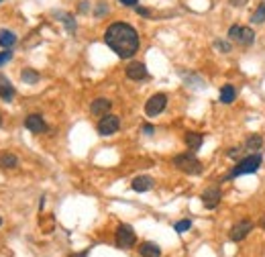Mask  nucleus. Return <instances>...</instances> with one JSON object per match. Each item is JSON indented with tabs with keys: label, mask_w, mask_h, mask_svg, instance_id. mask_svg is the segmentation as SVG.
Segmentation results:
<instances>
[{
	"label": "nucleus",
	"mask_w": 265,
	"mask_h": 257,
	"mask_svg": "<svg viewBox=\"0 0 265 257\" xmlns=\"http://www.w3.org/2000/svg\"><path fill=\"white\" fill-rule=\"evenodd\" d=\"M104 43L121 60H131L139 51V35L129 22H112L104 33Z\"/></svg>",
	"instance_id": "1"
},
{
	"label": "nucleus",
	"mask_w": 265,
	"mask_h": 257,
	"mask_svg": "<svg viewBox=\"0 0 265 257\" xmlns=\"http://www.w3.org/2000/svg\"><path fill=\"white\" fill-rule=\"evenodd\" d=\"M261 163H263V157L259 153H253L249 157H243V159H239L237 161V166L230 170L228 173V178H237V176H245V173H255L259 168H261Z\"/></svg>",
	"instance_id": "2"
},
{
	"label": "nucleus",
	"mask_w": 265,
	"mask_h": 257,
	"mask_svg": "<svg viewBox=\"0 0 265 257\" xmlns=\"http://www.w3.org/2000/svg\"><path fill=\"white\" fill-rule=\"evenodd\" d=\"M174 166L180 171L188 173V176H198V173L202 171V163L194 153H180V155H176L174 157Z\"/></svg>",
	"instance_id": "3"
},
{
	"label": "nucleus",
	"mask_w": 265,
	"mask_h": 257,
	"mask_svg": "<svg viewBox=\"0 0 265 257\" xmlns=\"http://www.w3.org/2000/svg\"><path fill=\"white\" fill-rule=\"evenodd\" d=\"M228 39L235 41L239 45H251L255 41V33L249 27H243V25H233L228 29Z\"/></svg>",
	"instance_id": "4"
},
{
	"label": "nucleus",
	"mask_w": 265,
	"mask_h": 257,
	"mask_svg": "<svg viewBox=\"0 0 265 257\" xmlns=\"http://www.w3.org/2000/svg\"><path fill=\"white\" fill-rule=\"evenodd\" d=\"M114 241H117V247L119 249H131L133 245L137 243V235H135L133 227L131 225H119Z\"/></svg>",
	"instance_id": "5"
},
{
	"label": "nucleus",
	"mask_w": 265,
	"mask_h": 257,
	"mask_svg": "<svg viewBox=\"0 0 265 257\" xmlns=\"http://www.w3.org/2000/svg\"><path fill=\"white\" fill-rule=\"evenodd\" d=\"M119 127H121V119L117 114H104V116H100V123H98V133L102 137H110L119 131Z\"/></svg>",
	"instance_id": "6"
},
{
	"label": "nucleus",
	"mask_w": 265,
	"mask_h": 257,
	"mask_svg": "<svg viewBox=\"0 0 265 257\" xmlns=\"http://www.w3.org/2000/svg\"><path fill=\"white\" fill-rule=\"evenodd\" d=\"M165 107H167V96L165 94H153L151 98L147 100V104H145V114L147 116H157V114H161L165 110Z\"/></svg>",
	"instance_id": "7"
},
{
	"label": "nucleus",
	"mask_w": 265,
	"mask_h": 257,
	"mask_svg": "<svg viewBox=\"0 0 265 257\" xmlns=\"http://www.w3.org/2000/svg\"><path fill=\"white\" fill-rule=\"evenodd\" d=\"M251 231H253V223H251V220H247V218L239 220V223H237L233 229H230V241H235V243L243 241Z\"/></svg>",
	"instance_id": "8"
},
{
	"label": "nucleus",
	"mask_w": 265,
	"mask_h": 257,
	"mask_svg": "<svg viewBox=\"0 0 265 257\" xmlns=\"http://www.w3.org/2000/svg\"><path fill=\"white\" fill-rule=\"evenodd\" d=\"M221 198H223V194H221V188H216V186H212V188H206L204 192H202V204L208 208V210H212V208H216L218 206V202H221Z\"/></svg>",
	"instance_id": "9"
},
{
	"label": "nucleus",
	"mask_w": 265,
	"mask_h": 257,
	"mask_svg": "<svg viewBox=\"0 0 265 257\" xmlns=\"http://www.w3.org/2000/svg\"><path fill=\"white\" fill-rule=\"evenodd\" d=\"M25 127L33 133H47V128H49L41 114H29L25 119Z\"/></svg>",
	"instance_id": "10"
},
{
	"label": "nucleus",
	"mask_w": 265,
	"mask_h": 257,
	"mask_svg": "<svg viewBox=\"0 0 265 257\" xmlns=\"http://www.w3.org/2000/svg\"><path fill=\"white\" fill-rule=\"evenodd\" d=\"M126 78H129V80H145L147 78L145 64H141V62L129 64V67H126Z\"/></svg>",
	"instance_id": "11"
},
{
	"label": "nucleus",
	"mask_w": 265,
	"mask_h": 257,
	"mask_svg": "<svg viewBox=\"0 0 265 257\" xmlns=\"http://www.w3.org/2000/svg\"><path fill=\"white\" fill-rule=\"evenodd\" d=\"M110 107H112V102L108 98H96V100H92L90 112L94 114V116H104V114H108Z\"/></svg>",
	"instance_id": "12"
},
{
	"label": "nucleus",
	"mask_w": 265,
	"mask_h": 257,
	"mask_svg": "<svg viewBox=\"0 0 265 257\" xmlns=\"http://www.w3.org/2000/svg\"><path fill=\"white\" fill-rule=\"evenodd\" d=\"M0 98L6 100V102H10L15 98V86L10 84V80L2 74H0Z\"/></svg>",
	"instance_id": "13"
},
{
	"label": "nucleus",
	"mask_w": 265,
	"mask_h": 257,
	"mask_svg": "<svg viewBox=\"0 0 265 257\" xmlns=\"http://www.w3.org/2000/svg\"><path fill=\"white\" fill-rule=\"evenodd\" d=\"M183 141H186V145H188L190 151H198L202 147V143H204V135L202 133H196V131H188L186 137H183Z\"/></svg>",
	"instance_id": "14"
},
{
	"label": "nucleus",
	"mask_w": 265,
	"mask_h": 257,
	"mask_svg": "<svg viewBox=\"0 0 265 257\" xmlns=\"http://www.w3.org/2000/svg\"><path fill=\"white\" fill-rule=\"evenodd\" d=\"M131 188L135 192H149L153 188V178H149V176H137L131 184Z\"/></svg>",
	"instance_id": "15"
},
{
	"label": "nucleus",
	"mask_w": 265,
	"mask_h": 257,
	"mask_svg": "<svg viewBox=\"0 0 265 257\" xmlns=\"http://www.w3.org/2000/svg\"><path fill=\"white\" fill-rule=\"evenodd\" d=\"M139 253H141V257H159L161 255V247H159L157 243L145 241V243H141Z\"/></svg>",
	"instance_id": "16"
},
{
	"label": "nucleus",
	"mask_w": 265,
	"mask_h": 257,
	"mask_svg": "<svg viewBox=\"0 0 265 257\" xmlns=\"http://www.w3.org/2000/svg\"><path fill=\"white\" fill-rule=\"evenodd\" d=\"M17 43V35L13 31H6V29H0V47L10 49L13 45Z\"/></svg>",
	"instance_id": "17"
},
{
	"label": "nucleus",
	"mask_w": 265,
	"mask_h": 257,
	"mask_svg": "<svg viewBox=\"0 0 265 257\" xmlns=\"http://www.w3.org/2000/svg\"><path fill=\"white\" fill-rule=\"evenodd\" d=\"M235 98H237V90H235V86L224 84V86L221 88V102H223V104H233Z\"/></svg>",
	"instance_id": "18"
},
{
	"label": "nucleus",
	"mask_w": 265,
	"mask_h": 257,
	"mask_svg": "<svg viewBox=\"0 0 265 257\" xmlns=\"http://www.w3.org/2000/svg\"><path fill=\"white\" fill-rule=\"evenodd\" d=\"M261 145H263V137L261 135H251V137H247V141H245V149L253 151V153H255L257 149H261Z\"/></svg>",
	"instance_id": "19"
},
{
	"label": "nucleus",
	"mask_w": 265,
	"mask_h": 257,
	"mask_svg": "<svg viewBox=\"0 0 265 257\" xmlns=\"http://www.w3.org/2000/svg\"><path fill=\"white\" fill-rule=\"evenodd\" d=\"M20 80L25 82V84H37V82H39V74L35 72V69L27 67V69H22V72H20Z\"/></svg>",
	"instance_id": "20"
},
{
	"label": "nucleus",
	"mask_w": 265,
	"mask_h": 257,
	"mask_svg": "<svg viewBox=\"0 0 265 257\" xmlns=\"http://www.w3.org/2000/svg\"><path fill=\"white\" fill-rule=\"evenodd\" d=\"M17 166H19V159H17V155H13V153H6V155L0 157V168L13 170V168H17Z\"/></svg>",
	"instance_id": "21"
},
{
	"label": "nucleus",
	"mask_w": 265,
	"mask_h": 257,
	"mask_svg": "<svg viewBox=\"0 0 265 257\" xmlns=\"http://www.w3.org/2000/svg\"><path fill=\"white\" fill-rule=\"evenodd\" d=\"M251 22H253V25H263V22H265V2H261L255 13L251 15Z\"/></svg>",
	"instance_id": "22"
},
{
	"label": "nucleus",
	"mask_w": 265,
	"mask_h": 257,
	"mask_svg": "<svg viewBox=\"0 0 265 257\" xmlns=\"http://www.w3.org/2000/svg\"><path fill=\"white\" fill-rule=\"evenodd\" d=\"M61 21H63V25H65L67 33H76V21H74V17H72V15H63V17H61Z\"/></svg>",
	"instance_id": "23"
},
{
	"label": "nucleus",
	"mask_w": 265,
	"mask_h": 257,
	"mask_svg": "<svg viewBox=\"0 0 265 257\" xmlns=\"http://www.w3.org/2000/svg\"><path fill=\"white\" fill-rule=\"evenodd\" d=\"M190 227H192V220L190 218H183V220H180V223L174 225V229L180 233V235H182V233H186V231H190Z\"/></svg>",
	"instance_id": "24"
},
{
	"label": "nucleus",
	"mask_w": 265,
	"mask_h": 257,
	"mask_svg": "<svg viewBox=\"0 0 265 257\" xmlns=\"http://www.w3.org/2000/svg\"><path fill=\"white\" fill-rule=\"evenodd\" d=\"M214 47H216L218 51H223V53H228V51H230V43L218 39V41H214Z\"/></svg>",
	"instance_id": "25"
},
{
	"label": "nucleus",
	"mask_w": 265,
	"mask_h": 257,
	"mask_svg": "<svg viewBox=\"0 0 265 257\" xmlns=\"http://www.w3.org/2000/svg\"><path fill=\"white\" fill-rule=\"evenodd\" d=\"M10 57H13V53H10L8 49H6L4 53H0V65H2L4 62H8V60H10Z\"/></svg>",
	"instance_id": "26"
},
{
	"label": "nucleus",
	"mask_w": 265,
	"mask_h": 257,
	"mask_svg": "<svg viewBox=\"0 0 265 257\" xmlns=\"http://www.w3.org/2000/svg\"><path fill=\"white\" fill-rule=\"evenodd\" d=\"M104 13H108V6H106V4H98V8H96V17H102Z\"/></svg>",
	"instance_id": "27"
},
{
	"label": "nucleus",
	"mask_w": 265,
	"mask_h": 257,
	"mask_svg": "<svg viewBox=\"0 0 265 257\" xmlns=\"http://www.w3.org/2000/svg\"><path fill=\"white\" fill-rule=\"evenodd\" d=\"M143 133L145 135H153L155 133V127L153 125H143Z\"/></svg>",
	"instance_id": "28"
},
{
	"label": "nucleus",
	"mask_w": 265,
	"mask_h": 257,
	"mask_svg": "<svg viewBox=\"0 0 265 257\" xmlns=\"http://www.w3.org/2000/svg\"><path fill=\"white\" fill-rule=\"evenodd\" d=\"M121 4H124V6H137V2H139V0H119Z\"/></svg>",
	"instance_id": "29"
},
{
	"label": "nucleus",
	"mask_w": 265,
	"mask_h": 257,
	"mask_svg": "<svg viewBox=\"0 0 265 257\" xmlns=\"http://www.w3.org/2000/svg\"><path fill=\"white\" fill-rule=\"evenodd\" d=\"M137 13H139L141 17H149V15H151V13H149L147 8H143V6H137Z\"/></svg>",
	"instance_id": "30"
},
{
	"label": "nucleus",
	"mask_w": 265,
	"mask_h": 257,
	"mask_svg": "<svg viewBox=\"0 0 265 257\" xmlns=\"http://www.w3.org/2000/svg\"><path fill=\"white\" fill-rule=\"evenodd\" d=\"M228 155H230V157H237V155H239V151H237V149H230V151H228Z\"/></svg>",
	"instance_id": "31"
},
{
	"label": "nucleus",
	"mask_w": 265,
	"mask_h": 257,
	"mask_svg": "<svg viewBox=\"0 0 265 257\" xmlns=\"http://www.w3.org/2000/svg\"><path fill=\"white\" fill-rule=\"evenodd\" d=\"M74 257H88V251H84V253H80V255H74Z\"/></svg>",
	"instance_id": "32"
},
{
	"label": "nucleus",
	"mask_w": 265,
	"mask_h": 257,
	"mask_svg": "<svg viewBox=\"0 0 265 257\" xmlns=\"http://www.w3.org/2000/svg\"><path fill=\"white\" fill-rule=\"evenodd\" d=\"M261 227H263V229H265V216H263V218H261Z\"/></svg>",
	"instance_id": "33"
},
{
	"label": "nucleus",
	"mask_w": 265,
	"mask_h": 257,
	"mask_svg": "<svg viewBox=\"0 0 265 257\" xmlns=\"http://www.w3.org/2000/svg\"><path fill=\"white\" fill-rule=\"evenodd\" d=\"M0 127H2V116H0Z\"/></svg>",
	"instance_id": "34"
},
{
	"label": "nucleus",
	"mask_w": 265,
	"mask_h": 257,
	"mask_svg": "<svg viewBox=\"0 0 265 257\" xmlns=\"http://www.w3.org/2000/svg\"><path fill=\"white\" fill-rule=\"evenodd\" d=\"M0 225H2V218H0Z\"/></svg>",
	"instance_id": "35"
},
{
	"label": "nucleus",
	"mask_w": 265,
	"mask_h": 257,
	"mask_svg": "<svg viewBox=\"0 0 265 257\" xmlns=\"http://www.w3.org/2000/svg\"><path fill=\"white\" fill-rule=\"evenodd\" d=\"M0 2H2V0H0Z\"/></svg>",
	"instance_id": "36"
}]
</instances>
